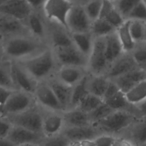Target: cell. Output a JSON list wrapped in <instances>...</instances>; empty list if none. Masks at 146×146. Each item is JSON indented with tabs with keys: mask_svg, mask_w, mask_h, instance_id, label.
Wrapping results in <instances>:
<instances>
[{
	"mask_svg": "<svg viewBox=\"0 0 146 146\" xmlns=\"http://www.w3.org/2000/svg\"><path fill=\"white\" fill-rule=\"evenodd\" d=\"M49 47L46 42L30 34L13 36L3 39V58L8 62H18L31 58Z\"/></svg>",
	"mask_w": 146,
	"mask_h": 146,
	"instance_id": "obj_1",
	"label": "cell"
},
{
	"mask_svg": "<svg viewBox=\"0 0 146 146\" xmlns=\"http://www.w3.org/2000/svg\"><path fill=\"white\" fill-rule=\"evenodd\" d=\"M18 62L38 83L46 81L54 76L59 67L50 47L31 58Z\"/></svg>",
	"mask_w": 146,
	"mask_h": 146,
	"instance_id": "obj_2",
	"label": "cell"
},
{
	"mask_svg": "<svg viewBox=\"0 0 146 146\" xmlns=\"http://www.w3.org/2000/svg\"><path fill=\"white\" fill-rule=\"evenodd\" d=\"M138 118L130 111L115 110L91 124L100 133L112 134L123 131Z\"/></svg>",
	"mask_w": 146,
	"mask_h": 146,
	"instance_id": "obj_3",
	"label": "cell"
},
{
	"mask_svg": "<svg viewBox=\"0 0 146 146\" xmlns=\"http://www.w3.org/2000/svg\"><path fill=\"white\" fill-rule=\"evenodd\" d=\"M109 66L106 55L104 37L94 38L92 49L88 58V73L96 75H104Z\"/></svg>",
	"mask_w": 146,
	"mask_h": 146,
	"instance_id": "obj_4",
	"label": "cell"
},
{
	"mask_svg": "<svg viewBox=\"0 0 146 146\" xmlns=\"http://www.w3.org/2000/svg\"><path fill=\"white\" fill-rule=\"evenodd\" d=\"M6 117L13 125L42 133L43 110L37 104L22 112Z\"/></svg>",
	"mask_w": 146,
	"mask_h": 146,
	"instance_id": "obj_5",
	"label": "cell"
},
{
	"mask_svg": "<svg viewBox=\"0 0 146 146\" xmlns=\"http://www.w3.org/2000/svg\"><path fill=\"white\" fill-rule=\"evenodd\" d=\"M36 104L33 94L21 90H14L5 104L2 114L6 116L16 115L31 108Z\"/></svg>",
	"mask_w": 146,
	"mask_h": 146,
	"instance_id": "obj_6",
	"label": "cell"
},
{
	"mask_svg": "<svg viewBox=\"0 0 146 146\" xmlns=\"http://www.w3.org/2000/svg\"><path fill=\"white\" fill-rule=\"evenodd\" d=\"M72 5L69 0H46L42 8L43 15L47 20L56 22L67 29V17Z\"/></svg>",
	"mask_w": 146,
	"mask_h": 146,
	"instance_id": "obj_7",
	"label": "cell"
},
{
	"mask_svg": "<svg viewBox=\"0 0 146 146\" xmlns=\"http://www.w3.org/2000/svg\"><path fill=\"white\" fill-rule=\"evenodd\" d=\"M44 139L42 133L13 124L6 137L11 145H42Z\"/></svg>",
	"mask_w": 146,
	"mask_h": 146,
	"instance_id": "obj_8",
	"label": "cell"
},
{
	"mask_svg": "<svg viewBox=\"0 0 146 146\" xmlns=\"http://www.w3.org/2000/svg\"><path fill=\"white\" fill-rule=\"evenodd\" d=\"M56 62L60 66H74L87 69L88 58L84 56L74 44L52 48Z\"/></svg>",
	"mask_w": 146,
	"mask_h": 146,
	"instance_id": "obj_9",
	"label": "cell"
},
{
	"mask_svg": "<svg viewBox=\"0 0 146 146\" xmlns=\"http://www.w3.org/2000/svg\"><path fill=\"white\" fill-rule=\"evenodd\" d=\"M33 95L36 104L42 108L64 111L55 94L46 81L38 83Z\"/></svg>",
	"mask_w": 146,
	"mask_h": 146,
	"instance_id": "obj_10",
	"label": "cell"
},
{
	"mask_svg": "<svg viewBox=\"0 0 146 146\" xmlns=\"http://www.w3.org/2000/svg\"><path fill=\"white\" fill-rule=\"evenodd\" d=\"M62 133L70 141L71 145H92V141L102 134L92 124L82 127H65Z\"/></svg>",
	"mask_w": 146,
	"mask_h": 146,
	"instance_id": "obj_11",
	"label": "cell"
},
{
	"mask_svg": "<svg viewBox=\"0 0 146 146\" xmlns=\"http://www.w3.org/2000/svg\"><path fill=\"white\" fill-rule=\"evenodd\" d=\"M92 22L87 15L83 6L73 5L68 14L66 24L70 33L90 32Z\"/></svg>",
	"mask_w": 146,
	"mask_h": 146,
	"instance_id": "obj_12",
	"label": "cell"
},
{
	"mask_svg": "<svg viewBox=\"0 0 146 146\" xmlns=\"http://www.w3.org/2000/svg\"><path fill=\"white\" fill-rule=\"evenodd\" d=\"M42 110V133L44 137L49 138L60 134L65 127L63 111H51L43 108Z\"/></svg>",
	"mask_w": 146,
	"mask_h": 146,
	"instance_id": "obj_13",
	"label": "cell"
},
{
	"mask_svg": "<svg viewBox=\"0 0 146 146\" xmlns=\"http://www.w3.org/2000/svg\"><path fill=\"white\" fill-rule=\"evenodd\" d=\"M47 42L51 48L73 45L70 31L63 26L46 19Z\"/></svg>",
	"mask_w": 146,
	"mask_h": 146,
	"instance_id": "obj_14",
	"label": "cell"
},
{
	"mask_svg": "<svg viewBox=\"0 0 146 146\" xmlns=\"http://www.w3.org/2000/svg\"><path fill=\"white\" fill-rule=\"evenodd\" d=\"M10 70L17 89L34 94L38 82L34 80L18 62L10 61Z\"/></svg>",
	"mask_w": 146,
	"mask_h": 146,
	"instance_id": "obj_15",
	"label": "cell"
},
{
	"mask_svg": "<svg viewBox=\"0 0 146 146\" xmlns=\"http://www.w3.org/2000/svg\"><path fill=\"white\" fill-rule=\"evenodd\" d=\"M33 11L26 0H6L0 3V14L24 22Z\"/></svg>",
	"mask_w": 146,
	"mask_h": 146,
	"instance_id": "obj_16",
	"label": "cell"
},
{
	"mask_svg": "<svg viewBox=\"0 0 146 146\" xmlns=\"http://www.w3.org/2000/svg\"><path fill=\"white\" fill-rule=\"evenodd\" d=\"M87 74L86 68L74 66H60L58 68L55 76L66 85L73 87Z\"/></svg>",
	"mask_w": 146,
	"mask_h": 146,
	"instance_id": "obj_17",
	"label": "cell"
},
{
	"mask_svg": "<svg viewBox=\"0 0 146 146\" xmlns=\"http://www.w3.org/2000/svg\"><path fill=\"white\" fill-rule=\"evenodd\" d=\"M137 67L131 52H124L109 66L104 75L112 80Z\"/></svg>",
	"mask_w": 146,
	"mask_h": 146,
	"instance_id": "obj_18",
	"label": "cell"
},
{
	"mask_svg": "<svg viewBox=\"0 0 146 146\" xmlns=\"http://www.w3.org/2000/svg\"><path fill=\"white\" fill-rule=\"evenodd\" d=\"M23 34H30L24 22L0 14V36L3 39Z\"/></svg>",
	"mask_w": 146,
	"mask_h": 146,
	"instance_id": "obj_19",
	"label": "cell"
},
{
	"mask_svg": "<svg viewBox=\"0 0 146 146\" xmlns=\"http://www.w3.org/2000/svg\"><path fill=\"white\" fill-rule=\"evenodd\" d=\"M25 23L30 35L47 43V22L43 15H42L39 13L33 11Z\"/></svg>",
	"mask_w": 146,
	"mask_h": 146,
	"instance_id": "obj_20",
	"label": "cell"
},
{
	"mask_svg": "<svg viewBox=\"0 0 146 146\" xmlns=\"http://www.w3.org/2000/svg\"><path fill=\"white\" fill-rule=\"evenodd\" d=\"M146 79L145 70L137 67L113 79L119 90L124 94L141 81Z\"/></svg>",
	"mask_w": 146,
	"mask_h": 146,
	"instance_id": "obj_21",
	"label": "cell"
},
{
	"mask_svg": "<svg viewBox=\"0 0 146 146\" xmlns=\"http://www.w3.org/2000/svg\"><path fill=\"white\" fill-rule=\"evenodd\" d=\"M46 82L55 94L64 111L70 109L72 87L68 86L59 81L55 75L48 79Z\"/></svg>",
	"mask_w": 146,
	"mask_h": 146,
	"instance_id": "obj_22",
	"label": "cell"
},
{
	"mask_svg": "<svg viewBox=\"0 0 146 146\" xmlns=\"http://www.w3.org/2000/svg\"><path fill=\"white\" fill-rule=\"evenodd\" d=\"M106 55L110 66L124 53L116 31L104 36Z\"/></svg>",
	"mask_w": 146,
	"mask_h": 146,
	"instance_id": "obj_23",
	"label": "cell"
},
{
	"mask_svg": "<svg viewBox=\"0 0 146 146\" xmlns=\"http://www.w3.org/2000/svg\"><path fill=\"white\" fill-rule=\"evenodd\" d=\"M144 118L137 119L124 129L128 132V142L137 145L146 144V119Z\"/></svg>",
	"mask_w": 146,
	"mask_h": 146,
	"instance_id": "obj_24",
	"label": "cell"
},
{
	"mask_svg": "<svg viewBox=\"0 0 146 146\" xmlns=\"http://www.w3.org/2000/svg\"><path fill=\"white\" fill-rule=\"evenodd\" d=\"M65 127H82L91 125L87 113L78 108H70L63 111Z\"/></svg>",
	"mask_w": 146,
	"mask_h": 146,
	"instance_id": "obj_25",
	"label": "cell"
},
{
	"mask_svg": "<svg viewBox=\"0 0 146 146\" xmlns=\"http://www.w3.org/2000/svg\"><path fill=\"white\" fill-rule=\"evenodd\" d=\"M99 18L105 19L116 29L126 20L115 6L113 2L103 0Z\"/></svg>",
	"mask_w": 146,
	"mask_h": 146,
	"instance_id": "obj_26",
	"label": "cell"
},
{
	"mask_svg": "<svg viewBox=\"0 0 146 146\" xmlns=\"http://www.w3.org/2000/svg\"><path fill=\"white\" fill-rule=\"evenodd\" d=\"M71 36L74 46L87 58L92 49L94 37L91 32L72 33Z\"/></svg>",
	"mask_w": 146,
	"mask_h": 146,
	"instance_id": "obj_27",
	"label": "cell"
},
{
	"mask_svg": "<svg viewBox=\"0 0 146 146\" xmlns=\"http://www.w3.org/2000/svg\"><path fill=\"white\" fill-rule=\"evenodd\" d=\"M110 79L104 75H91L88 74L87 88L89 93L103 99L109 84Z\"/></svg>",
	"mask_w": 146,
	"mask_h": 146,
	"instance_id": "obj_28",
	"label": "cell"
},
{
	"mask_svg": "<svg viewBox=\"0 0 146 146\" xmlns=\"http://www.w3.org/2000/svg\"><path fill=\"white\" fill-rule=\"evenodd\" d=\"M129 23V20L126 19L116 30L119 39L124 52H131L136 45L130 33Z\"/></svg>",
	"mask_w": 146,
	"mask_h": 146,
	"instance_id": "obj_29",
	"label": "cell"
},
{
	"mask_svg": "<svg viewBox=\"0 0 146 146\" xmlns=\"http://www.w3.org/2000/svg\"><path fill=\"white\" fill-rule=\"evenodd\" d=\"M116 30L107 20L99 18L92 22L90 32L94 38H99L104 37Z\"/></svg>",
	"mask_w": 146,
	"mask_h": 146,
	"instance_id": "obj_30",
	"label": "cell"
},
{
	"mask_svg": "<svg viewBox=\"0 0 146 146\" xmlns=\"http://www.w3.org/2000/svg\"><path fill=\"white\" fill-rule=\"evenodd\" d=\"M127 101L135 105L146 99V79L143 80L125 93Z\"/></svg>",
	"mask_w": 146,
	"mask_h": 146,
	"instance_id": "obj_31",
	"label": "cell"
},
{
	"mask_svg": "<svg viewBox=\"0 0 146 146\" xmlns=\"http://www.w3.org/2000/svg\"><path fill=\"white\" fill-rule=\"evenodd\" d=\"M88 78V73L79 83L72 87L71 106L70 109L76 107L80 102L89 92L87 88Z\"/></svg>",
	"mask_w": 146,
	"mask_h": 146,
	"instance_id": "obj_32",
	"label": "cell"
},
{
	"mask_svg": "<svg viewBox=\"0 0 146 146\" xmlns=\"http://www.w3.org/2000/svg\"><path fill=\"white\" fill-rule=\"evenodd\" d=\"M104 102L114 110H126L132 112L129 108H134V105L130 104L127 101L125 94L120 90Z\"/></svg>",
	"mask_w": 146,
	"mask_h": 146,
	"instance_id": "obj_33",
	"label": "cell"
},
{
	"mask_svg": "<svg viewBox=\"0 0 146 146\" xmlns=\"http://www.w3.org/2000/svg\"><path fill=\"white\" fill-rule=\"evenodd\" d=\"M103 102L102 98L88 92L75 108H78L86 113H90Z\"/></svg>",
	"mask_w": 146,
	"mask_h": 146,
	"instance_id": "obj_34",
	"label": "cell"
},
{
	"mask_svg": "<svg viewBox=\"0 0 146 146\" xmlns=\"http://www.w3.org/2000/svg\"><path fill=\"white\" fill-rule=\"evenodd\" d=\"M129 20V29L134 42L136 44L144 42L146 22L136 19Z\"/></svg>",
	"mask_w": 146,
	"mask_h": 146,
	"instance_id": "obj_35",
	"label": "cell"
},
{
	"mask_svg": "<svg viewBox=\"0 0 146 146\" xmlns=\"http://www.w3.org/2000/svg\"><path fill=\"white\" fill-rule=\"evenodd\" d=\"M0 86L11 90H17L12 79L10 63L8 61H0Z\"/></svg>",
	"mask_w": 146,
	"mask_h": 146,
	"instance_id": "obj_36",
	"label": "cell"
},
{
	"mask_svg": "<svg viewBox=\"0 0 146 146\" xmlns=\"http://www.w3.org/2000/svg\"><path fill=\"white\" fill-rule=\"evenodd\" d=\"M131 54L138 67L145 70L146 68V42H143L136 44Z\"/></svg>",
	"mask_w": 146,
	"mask_h": 146,
	"instance_id": "obj_37",
	"label": "cell"
},
{
	"mask_svg": "<svg viewBox=\"0 0 146 146\" xmlns=\"http://www.w3.org/2000/svg\"><path fill=\"white\" fill-rule=\"evenodd\" d=\"M103 2V0H91L83 6L85 11L91 22L99 18Z\"/></svg>",
	"mask_w": 146,
	"mask_h": 146,
	"instance_id": "obj_38",
	"label": "cell"
},
{
	"mask_svg": "<svg viewBox=\"0 0 146 146\" xmlns=\"http://www.w3.org/2000/svg\"><path fill=\"white\" fill-rule=\"evenodd\" d=\"M140 1L141 0H117L113 3L120 13L127 19L129 13Z\"/></svg>",
	"mask_w": 146,
	"mask_h": 146,
	"instance_id": "obj_39",
	"label": "cell"
},
{
	"mask_svg": "<svg viewBox=\"0 0 146 146\" xmlns=\"http://www.w3.org/2000/svg\"><path fill=\"white\" fill-rule=\"evenodd\" d=\"M114 111L115 110H113L107 103L103 102L96 109L88 113L90 119L91 121V124L94 121L104 118Z\"/></svg>",
	"mask_w": 146,
	"mask_h": 146,
	"instance_id": "obj_40",
	"label": "cell"
},
{
	"mask_svg": "<svg viewBox=\"0 0 146 146\" xmlns=\"http://www.w3.org/2000/svg\"><path fill=\"white\" fill-rule=\"evenodd\" d=\"M127 19H136L146 22V2L140 1L131 10Z\"/></svg>",
	"mask_w": 146,
	"mask_h": 146,
	"instance_id": "obj_41",
	"label": "cell"
},
{
	"mask_svg": "<svg viewBox=\"0 0 146 146\" xmlns=\"http://www.w3.org/2000/svg\"><path fill=\"white\" fill-rule=\"evenodd\" d=\"M119 139L111 134L102 133L96 137L92 141V144L95 145H113L117 144Z\"/></svg>",
	"mask_w": 146,
	"mask_h": 146,
	"instance_id": "obj_42",
	"label": "cell"
},
{
	"mask_svg": "<svg viewBox=\"0 0 146 146\" xmlns=\"http://www.w3.org/2000/svg\"><path fill=\"white\" fill-rule=\"evenodd\" d=\"M42 145L49 146H66L71 145L70 141L63 135L62 133L58 135L45 138Z\"/></svg>",
	"mask_w": 146,
	"mask_h": 146,
	"instance_id": "obj_43",
	"label": "cell"
},
{
	"mask_svg": "<svg viewBox=\"0 0 146 146\" xmlns=\"http://www.w3.org/2000/svg\"><path fill=\"white\" fill-rule=\"evenodd\" d=\"M12 125V123L6 116L0 115V139H6Z\"/></svg>",
	"mask_w": 146,
	"mask_h": 146,
	"instance_id": "obj_44",
	"label": "cell"
},
{
	"mask_svg": "<svg viewBox=\"0 0 146 146\" xmlns=\"http://www.w3.org/2000/svg\"><path fill=\"white\" fill-rule=\"evenodd\" d=\"M13 90H11L0 86V115H2V108Z\"/></svg>",
	"mask_w": 146,
	"mask_h": 146,
	"instance_id": "obj_45",
	"label": "cell"
},
{
	"mask_svg": "<svg viewBox=\"0 0 146 146\" xmlns=\"http://www.w3.org/2000/svg\"><path fill=\"white\" fill-rule=\"evenodd\" d=\"M120 91L117 84L112 80H110L108 87L106 91V92L103 97V101L107 100L110 98L114 95H115L117 92Z\"/></svg>",
	"mask_w": 146,
	"mask_h": 146,
	"instance_id": "obj_46",
	"label": "cell"
},
{
	"mask_svg": "<svg viewBox=\"0 0 146 146\" xmlns=\"http://www.w3.org/2000/svg\"><path fill=\"white\" fill-rule=\"evenodd\" d=\"M136 112L140 115V117H146V99L134 105Z\"/></svg>",
	"mask_w": 146,
	"mask_h": 146,
	"instance_id": "obj_47",
	"label": "cell"
},
{
	"mask_svg": "<svg viewBox=\"0 0 146 146\" xmlns=\"http://www.w3.org/2000/svg\"><path fill=\"white\" fill-rule=\"evenodd\" d=\"M26 1L33 11H36L40 9L42 10L46 0H26Z\"/></svg>",
	"mask_w": 146,
	"mask_h": 146,
	"instance_id": "obj_48",
	"label": "cell"
},
{
	"mask_svg": "<svg viewBox=\"0 0 146 146\" xmlns=\"http://www.w3.org/2000/svg\"><path fill=\"white\" fill-rule=\"evenodd\" d=\"M73 5H79L84 6L86 3L91 0H69Z\"/></svg>",
	"mask_w": 146,
	"mask_h": 146,
	"instance_id": "obj_49",
	"label": "cell"
},
{
	"mask_svg": "<svg viewBox=\"0 0 146 146\" xmlns=\"http://www.w3.org/2000/svg\"><path fill=\"white\" fill-rule=\"evenodd\" d=\"M2 45H3V38L0 36V61L4 60L3 58V53H2Z\"/></svg>",
	"mask_w": 146,
	"mask_h": 146,
	"instance_id": "obj_50",
	"label": "cell"
},
{
	"mask_svg": "<svg viewBox=\"0 0 146 146\" xmlns=\"http://www.w3.org/2000/svg\"><path fill=\"white\" fill-rule=\"evenodd\" d=\"M144 42H146V23H145V36H144Z\"/></svg>",
	"mask_w": 146,
	"mask_h": 146,
	"instance_id": "obj_51",
	"label": "cell"
},
{
	"mask_svg": "<svg viewBox=\"0 0 146 146\" xmlns=\"http://www.w3.org/2000/svg\"><path fill=\"white\" fill-rule=\"evenodd\" d=\"M108 1H111V2H115V1H117V0H108Z\"/></svg>",
	"mask_w": 146,
	"mask_h": 146,
	"instance_id": "obj_52",
	"label": "cell"
},
{
	"mask_svg": "<svg viewBox=\"0 0 146 146\" xmlns=\"http://www.w3.org/2000/svg\"><path fill=\"white\" fill-rule=\"evenodd\" d=\"M5 1H6V0H0V3H2V2H3Z\"/></svg>",
	"mask_w": 146,
	"mask_h": 146,
	"instance_id": "obj_53",
	"label": "cell"
},
{
	"mask_svg": "<svg viewBox=\"0 0 146 146\" xmlns=\"http://www.w3.org/2000/svg\"><path fill=\"white\" fill-rule=\"evenodd\" d=\"M145 72H146V68H145Z\"/></svg>",
	"mask_w": 146,
	"mask_h": 146,
	"instance_id": "obj_54",
	"label": "cell"
}]
</instances>
